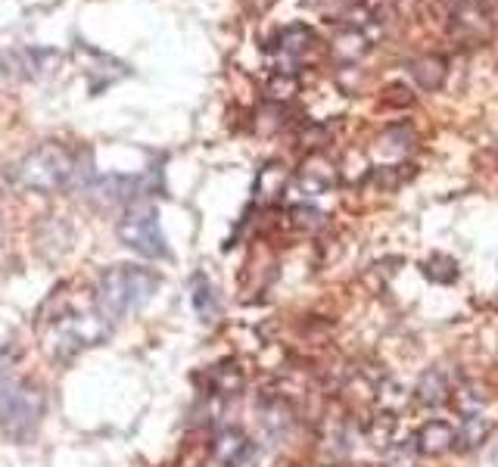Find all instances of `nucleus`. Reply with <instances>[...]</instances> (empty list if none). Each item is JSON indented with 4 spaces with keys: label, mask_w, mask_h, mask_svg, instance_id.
Wrapping results in <instances>:
<instances>
[{
    "label": "nucleus",
    "mask_w": 498,
    "mask_h": 467,
    "mask_svg": "<svg viewBox=\"0 0 498 467\" xmlns=\"http://www.w3.org/2000/svg\"><path fill=\"white\" fill-rule=\"evenodd\" d=\"M193 308H197L206 321L215 315V296H212L209 284H206L203 277H197V281H193Z\"/></svg>",
    "instance_id": "2eb2a0df"
},
{
    "label": "nucleus",
    "mask_w": 498,
    "mask_h": 467,
    "mask_svg": "<svg viewBox=\"0 0 498 467\" xmlns=\"http://www.w3.org/2000/svg\"><path fill=\"white\" fill-rule=\"evenodd\" d=\"M458 442V433L448 427L446 421H430L427 427L417 433V448L427 455H442Z\"/></svg>",
    "instance_id": "1a4fd4ad"
},
{
    "label": "nucleus",
    "mask_w": 498,
    "mask_h": 467,
    "mask_svg": "<svg viewBox=\"0 0 498 467\" xmlns=\"http://www.w3.org/2000/svg\"><path fill=\"white\" fill-rule=\"evenodd\" d=\"M284 178H287V175H284V166H277V162L265 166L262 175H259V193H262L265 199H275L284 187Z\"/></svg>",
    "instance_id": "4468645a"
},
{
    "label": "nucleus",
    "mask_w": 498,
    "mask_h": 467,
    "mask_svg": "<svg viewBox=\"0 0 498 467\" xmlns=\"http://www.w3.org/2000/svg\"><path fill=\"white\" fill-rule=\"evenodd\" d=\"M215 455H218V461H222V464L237 467L243 458H253V448H249V442L243 440V436L237 433V430H228V433L218 436Z\"/></svg>",
    "instance_id": "9d476101"
},
{
    "label": "nucleus",
    "mask_w": 498,
    "mask_h": 467,
    "mask_svg": "<svg viewBox=\"0 0 498 467\" xmlns=\"http://www.w3.org/2000/svg\"><path fill=\"white\" fill-rule=\"evenodd\" d=\"M156 290H160V277L150 269H141V265H113V269H106L100 275L97 302H100V312H106L109 318H121V315H131L147 306Z\"/></svg>",
    "instance_id": "f257e3e1"
},
{
    "label": "nucleus",
    "mask_w": 498,
    "mask_h": 467,
    "mask_svg": "<svg viewBox=\"0 0 498 467\" xmlns=\"http://www.w3.org/2000/svg\"><path fill=\"white\" fill-rule=\"evenodd\" d=\"M41 417V396L26 386H4L0 390V424L13 436H26Z\"/></svg>",
    "instance_id": "39448f33"
},
{
    "label": "nucleus",
    "mask_w": 498,
    "mask_h": 467,
    "mask_svg": "<svg viewBox=\"0 0 498 467\" xmlns=\"http://www.w3.org/2000/svg\"><path fill=\"white\" fill-rule=\"evenodd\" d=\"M424 271H427L430 281H440V284H448V281H455V277H458V265H455L452 259H446V256H433Z\"/></svg>",
    "instance_id": "dca6fc26"
},
{
    "label": "nucleus",
    "mask_w": 498,
    "mask_h": 467,
    "mask_svg": "<svg viewBox=\"0 0 498 467\" xmlns=\"http://www.w3.org/2000/svg\"><path fill=\"white\" fill-rule=\"evenodd\" d=\"M312 44H318L315 41V35H312V28H306V26H290V28H284V35H281V51L284 53H290V57H306V51Z\"/></svg>",
    "instance_id": "9b49d317"
},
{
    "label": "nucleus",
    "mask_w": 498,
    "mask_h": 467,
    "mask_svg": "<svg viewBox=\"0 0 498 467\" xmlns=\"http://www.w3.org/2000/svg\"><path fill=\"white\" fill-rule=\"evenodd\" d=\"M411 75H415V82L421 84L424 90H440L442 82H446V59L436 57V53H427V57H417L411 59Z\"/></svg>",
    "instance_id": "6e6552de"
},
{
    "label": "nucleus",
    "mask_w": 498,
    "mask_h": 467,
    "mask_svg": "<svg viewBox=\"0 0 498 467\" xmlns=\"http://www.w3.org/2000/svg\"><path fill=\"white\" fill-rule=\"evenodd\" d=\"M452 32L461 41H471V44L486 41L492 35V19L486 13V7H479L477 0H461L452 13Z\"/></svg>",
    "instance_id": "423d86ee"
},
{
    "label": "nucleus",
    "mask_w": 498,
    "mask_h": 467,
    "mask_svg": "<svg viewBox=\"0 0 498 467\" xmlns=\"http://www.w3.org/2000/svg\"><path fill=\"white\" fill-rule=\"evenodd\" d=\"M293 222H296V228H306V230H312V228H321V212L318 209H308V206H296L293 212Z\"/></svg>",
    "instance_id": "a211bd4d"
},
{
    "label": "nucleus",
    "mask_w": 498,
    "mask_h": 467,
    "mask_svg": "<svg viewBox=\"0 0 498 467\" xmlns=\"http://www.w3.org/2000/svg\"><path fill=\"white\" fill-rule=\"evenodd\" d=\"M13 178L26 191H59L75 178V160L59 147H41L13 168Z\"/></svg>",
    "instance_id": "f03ea898"
},
{
    "label": "nucleus",
    "mask_w": 498,
    "mask_h": 467,
    "mask_svg": "<svg viewBox=\"0 0 498 467\" xmlns=\"http://www.w3.org/2000/svg\"><path fill=\"white\" fill-rule=\"evenodd\" d=\"M296 88H300V82H296L293 72H277L268 84V94L275 97V100H290V97L296 94Z\"/></svg>",
    "instance_id": "f3484780"
},
{
    "label": "nucleus",
    "mask_w": 498,
    "mask_h": 467,
    "mask_svg": "<svg viewBox=\"0 0 498 467\" xmlns=\"http://www.w3.org/2000/svg\"><path fill=\"white\" fill-rule=\"evenodd\" d=\"M489 467H498V442L489 448Z\"/></svg>",
    "instance_id": "6ab92c4d"
},
{
    "label": "nucleus",
    "mask_w": 498,
    "mask_h": 467,
    "mask_svg": "<svg viewBox=\"0 0 498 467\" xmlns=\"http://www.w3.org/2000/svg\"><path fill=\"white\" fill-rule=\"evenodd\" d=\"M106 337H109L106 312H78L57 324V331H53V349H57L59 355H69V353H78V349L103 343Z\"/></svg>",
    "instance_id": "20e7f679"
},
{
    "label": "nucleus",
    "mask_w": 498,
    "mask_h": 467,
    "mask_svg": "<svg viewBox=\"0 0 498 467\" xmlns=\"http://www.w3.org/2000/svg\"><path fill=\"white\" fill-rule=\"evenodd\" d=\"M333 181H337V168H333V162L324 160L321 153H312L306 162H302L296 184H300V191L306 193V197H318V193H324Z\"/></svg>",
    "instance_id": "0eeeda50"
},
{
    "label": "nucleus",
    "mask_w": 498,
    "mask_h": 467,
    "mask_svg": "<svg viewBox=\"0 0 498 467\" xmlns=\"http://www.w3.org/2000/svg\"><path fill=\"white\" fill-rule=\"evenodd\" d=\"M417 399H421L424 405H440L448 399V386H446V377H442L440 371L427 374V377L421 380V386H417Z\"/></svg>",
    "instance_id": "ddd939ff"
},
{
    "label": "nucleus",
    "mask_w": 498,
    "mask_h": 467,
    "mask_svg": "<svg viewBox=\"0 0 498 467\" xmlns=\"http://www.w3.org/2000/svg\"><path fill=\"white\" fill-rule=\"evenodd\" d=\"M489 430H492L489 417H483V415H467L464 424H461V430H458V442H461L464 448H473V446H479V442H486Z\"/></svg>",
    "instance_id": "f8f14e48"
},
{
    "label": "nucleus",
    "mask_w": 498,
    "mask_h": 467,
    "mask_svg": "<svg viewBox=\"0 0 498 467\" xmlns=\"http://www.w3.org/2000/svg\"><path fill=\"white\" fill-rule=\"evenodd\" d=\"M119 237H121V244L131 246V250L147 259L168 256L166 237H162V228H160V215H156L153 206H135L128 215L121 218Z\"/></svg>",
    "instance_id": "7ed1b4c3"
}]
</instances>
